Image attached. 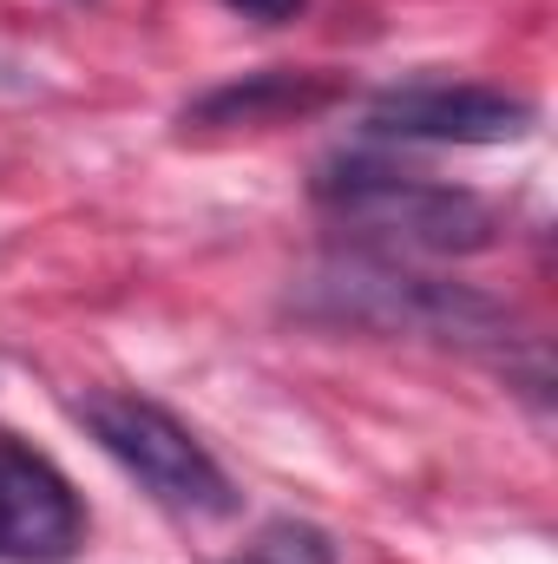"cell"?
<instances>
[{"mask_svg":"<svg viewBox=\"0 0 558 564\" xmlns=\"http://www.w3.org/2000/svg\"><path fill=\"white\" fill-rule=\"evenodd\" d=\"M79 421H86V433L139 479L164 512H184V519H224V512H237L230 473L204 453V440L191 426L178 421V414H164L158 401L119 394V388H93V394H79Z\"/></svg>","mask_w":558,"mask_h":564,"instance_id":"3","label":"cell"},{"mask_svg":"<svg viewBox=\"0 0 558 564\" xmlns=\"http://www.w3.org/2000/svg\"><path fill=\"white\" fill-rule=\"evenodd\" d=\"M533 126V106L500 86H395L368 106V132L427 144H506Z\"/></svg>","mask_w":558,"mask_h":564,"instance_id":"5","label":"cell"},{"mask_svg":"<svg viewBox=\"0 0 558 564\" xmlns=\"http://www.w3.org/2000/svg\"><path fill=\"white\" fill-rule=\"evenodd\" d=\"M315 204L382 243V250H415V257H480L500 243V217L486 197L460 191V184H427L388 164H362V158H335L315 171Z\"/></svg>","mask_w":558,"mask_h":564,"instance_id":"2","label":"cell"},{"mask_svg":"<svg viewBox=\"0 0 558 564\" xmlns=\"http://www.w3.org/2000/svg\"><path fill=\"white\" fill-rule=\"evenodd\" d=\"M257 564H335V545L315 525H270L257 545Z\"/></svg>","mask_w":558,"mask_h":564,"instance_id":"7","label":"cell"},{"mask_svg":"<svg viewBox=\"0 0 558 564\" xmlns=\"http://www.w3.org/2000/svg\"><path fill=\"white\" fill-rule=\"evenodd\" d=\"M86 539V512L79 492L66 486V473L20 446L13 433H0V558L7 564H66Z\"/></svg>","mask_w":558,"mask_h":564,"instance_id":"4","label":"cell"},{"mask_svg":"<svg viewBox=\"0 0 558 564\" xmlns=\"http://www.w3.org/2000/svg\"><path fill=\"white\" fill-rule=\"evenodd\" d=\"M224 7H237V13H250V20H270V26H282V20H296L309 0H224Z\"/></svg>","mask_w":558,"mask_h":564,"instance_id":"8","label":"cell"},{"mask_svg":"<svg viewBox=\"0 0 558 564\" xmlns=\"http://www.w3.org/2000/svg\"><path fill=\"white\" fill-rule=\"evenodd\" d=\"M296 308L335 328H368V335H420L473 355H513L526 341L519 315L466 282H440L395 270L388 257H335L296 289Z\"/></svg>","mask_w":558,"mask_h":564,"instance_id":"1","label":"cell"},{"mask_svg":"<svg viewBox=\"0 0 558 564\" xmlns=\"http://www.w3.org/2000/svg\"><path fill=\"white\" fill-rule=\"evenodd\" d=\"M250 564H257V558H250Z\"/></svg>","mask_w":558,"mask_h":564,"instance_id":"9","label":"cell"},{"mask_svg":"<svg viewBox=\"0 0 558 564\" xmlns=\"http://www.w3.org/2000/svg\"><path fill=\"white\" fill-rule=\"evenodd\" d=\"M335 99V79L322 73H257V79H237V86H217L204 93L184 126H277V119H296V112H315Z\"/></svg>","mask_w":558,"mask_h":564,"instance_id":"6","label":"cell"}]
</instances>
